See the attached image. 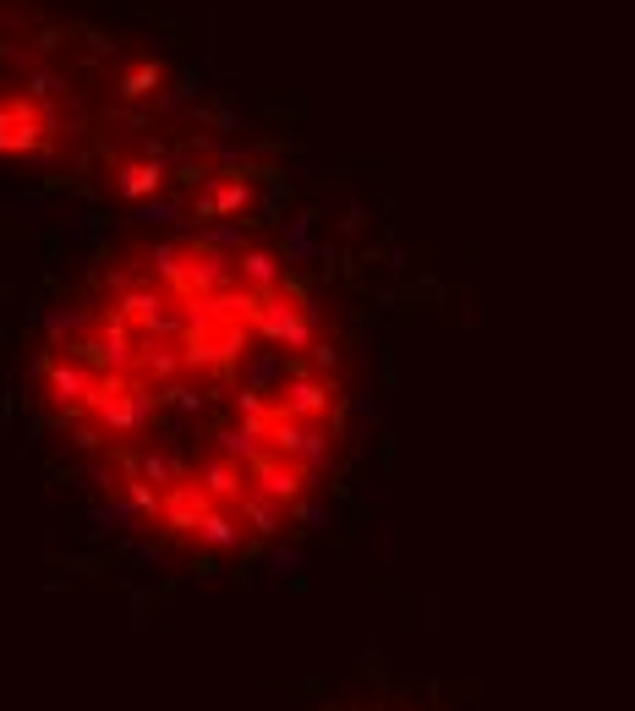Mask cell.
Returning <instances> with one entry per match:
<instances>
[{"label":"cell","instance_id":"cell-1","mask_svg":"<svg viewBox=\"0 0 635 711\" xmlns=\"http://www.w3.org/2000/svg\"><path fill=\"white\" fill-rule=\"evenodd\" d=\"M33 411L121 536L236 564L318 515L351 444L356 361L274 241L137 225L44 307Z\"/></svg>","mask_w":635,"mask_h":711}]
</instances>
